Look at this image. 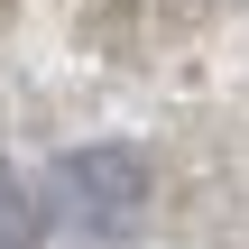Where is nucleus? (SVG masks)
I'll return each instance as SVG.
<instances>
[{
	"label": "nucleus",
	"instance_id": "f03ea898",
	"mask_svg": "<svg viewBox=\"0 0 249 249\" xmlns=\"http://www.w3.org/2000/svg\"><path fill=\"white\" fill-rule=\"evenodd\" d=\"M37 231H46V213L28 203L18 176H0V249H37Z\"/></svg>",
	"mask_w": 249,
	"mask_h": 249
},
{
	"label": "nucleus",
	"instance_id": "f257e3e1",
	"mask_svg": "<svg viewBox=\"0 0 249 249\" xmlns=\"http://www.w3.org/2000/svg\"><path fill=\"white\" fill-rule=\"evenodd\" d=\"M65 185L92 203V222H102V231L139 213V157H120V148H83V157H65Z\"/></svg>",
	"mask_w": 249,
	"mask_h": 249
}]
</instances>
